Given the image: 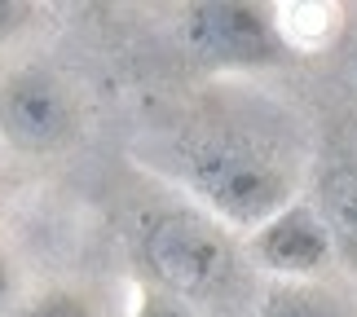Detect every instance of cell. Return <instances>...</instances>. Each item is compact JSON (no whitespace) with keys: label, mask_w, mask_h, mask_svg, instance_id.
<instances>
[{"label":"cell","mask_w":357,"mask_h":317,"mask_svg":"<svg viewBox=\"0 0 357 317\" xmlns=\"http://www.w3.org/2000/svg\"><path fill=\"white\" fill-rule=\"evenodd\" d=\"M176 172L195 194L208 203V212L221 225H234L256 233L265 220L282 208H291L296 194V168L278 150L252 141L238 132H203L181 155Z\"/></svg>","instance_id":"cell-1"},{"label":"cell","mask_w":357,"mask_h":317,"mask_svg":"<svg viewBox=\"0 0 357 317\" xmlns=\"http://www.w3.org/2000/svg\"><path fill=\"white\" fill-rule=\"evenodd\" d=\"M247 252L278 282H322V273L340 260L335 233L309 199H296L256 233H247Z\"/></svg>","instance_id":"cell-5"},{"label":"cell","mask_w":357,"mask_h":317,"mask_svg":"<svg viewBox=\"0 0 357 317\" xmlns=\"http://www.w3.org/2000/svg\"><path fill=\"white\" fill-rule=\"evenodd\" d=\"M190 58L208 71H260L291 58L269 5L252 0H199L181 18Z\"/></svg>","instance_id":"cell-3"},{"label":"cell","mask_w":357,"mask_h":317,"mask_svg":"<svg viewBox=\"0 0 357 317\" xmlns=\"http://www.w3.org/2000/svg\"><path fill=\"white\" fill-rule=\"evenodd\" d=\"M18 317H102V313H98V300H93L89 291H75V286H49V291L26 300Z\"/></svg>","instance_id":"cell-9"},{"label":"cell","mask_w":357,"mask_h":317,"mask_svg":"<svg viewBox=\"0 0 357 317\" xmlns=\"http://www.w3.org/2000/svg\"><path fill=\"white\" fill-rule=\"evenodd\" d=\"M137 252H142L150 282L185 304H208V300L234 291L243 273V256L225 225L190 208L155 212L142 225Z\"/></svg>","instance_id":"cell-2"},{"label":"cell","mask_w":357,"mask_h":317,"mask_svg":"<svg viewBox=\"0 0 357 317\" xmlns=\"http://www.w3.org/2000/svg\"><path fill=\"white\" fill-rule=\"evenodd\" d=\"M31 18H36V9L26 5V0H0V40L22 36L26 26H31Z\"/></svg>","instance_id":"cell-11"},{"label":"cell","mask_w":357,"mask_h":317,"mask_svg":"<svg viewBox=\"0 0 357 317\" xmlns=\"http://www.w3.org/2000/svg\"><path fill=\"white\" fill-rule=\"evenodd\" d=\"M128 317H199V309L185 304V300H176V295H168V291H159V286L150 282V286H137Z\"/></svg>","instance_id":"cell-10"},{"label":"cell","mask_w":357,"mask_h":317,"mask_svg":"<svg viewBox=\"0 0 357 317\" xmlns=\"http://www.w3.org/2000/svg\"><path fill=\"white\" fill-rule=\"evenodd\" d=\"M256 317H357V309L326 282H273Z\"/></svg>","instance_id":"cell-7"},{"label":"cell","mask_w":357,"mask_h":317,"mask_svg":"<svg viewBox=\"0 0 357 317\" xmlns=\"http://www.w3.org/2000/svg\"><path fill=\"white\" fill-rule=\"evenodd\" d=\"M79 98L45 66H22L0 84V137L22 155H58L79 137Z\"/></svg>","instance_id":"cell-4"},{"label":"cell","mask_w":357,"mask_h":317,"mask_svg":"<svg viewBox=\"0 0 357 317\" xmlns=\"http://www.w3.org/2000/svg\"><path fill=\"white\" fill-rule=\"evenodd\" d=\"M313 208L322 212L326 229L335 233L340 260H353V265H357V159L326 163L322 176H318Z\"/></svg>","instance_id":"cell-6"},{"label":"cell","mask_w":357,"mask_h":317,"mask_svg":"<svg viewBox=\"0 0 357 317\" xmlns=\"http://www.w3.org/2000/svg\"><path fill=\"white\" fill-rule=\"evenodd\" d=\"M278 31L287 40V49H322L326 40L340 31V9L335 5H273Z\"/></svg>","instance_id":"cell-8"}]
</instances>
